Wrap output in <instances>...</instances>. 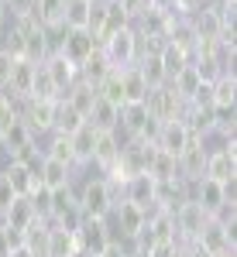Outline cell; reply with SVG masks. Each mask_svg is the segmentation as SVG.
Returning a JSON list of instances; mask_svg holds the SVG:
<instances>
[{
  "label": "cell",
  "mask_w": 237,
  "mask_h": 257,
  "mask_svg": "<svg viewBox=\"0 0 237 257\" xmlns=\"http://www.w3.org/2000/svg\"><path fill=\"white\" fill-rule=\"evenodd\" d=\"M76 202L86 219H107L117 206V196H114V185L107 178H86L76 189Z\"/></svg>",
  "instance_id": "1"
},
{
  "label": "cell",
  "mask_w": 237,
  "mask_h": 257,
  "mask_svg": "<svg viewBox=\"0 0 237 257\" xmlns=\"http://www.w3.org/2000/svg\"><path fill=\"white\" fill-rule=\"evenodd\" d=\"M100 52L107 55V62L114 65V69H127V65H138L141 59V41H138V31L127 24V28H120L117 35H110V38L100 45Z\"/></svg>",
  "instance_id": "2"
},
{
  "label": "cell",
  "mask_w": 237,
  "mask_h": 257,
  "mask_svg": "<svg viewBox=\"0 0 237 257\" xmlns=\"http://www.w3.org/2000/svg\"><path fill=\"white\" fill-rule=\"evenodd\" d=\"M55 110H59V99H21V110L18 117L28 123V131L41 138V134H52L55 127Z\"/></svg>",
  "instance_id": "3"
},
{
  "label": "cell",
  "mask_w": 237,
  "mask_h": 257,
  "mask_svg": "<svg viewBox=\"0 0 237 257\" xmlns=\"http://www.w3.org/2000/svg\"><path fill=\"white\" fill-rule=\"evenodd\" d=\"M144 110H148V117L158 120V123H169V120H182V110H186V103L176 96V89L165 82V86H158V89H148V96H144Z\"/></svg>",
  "instance_id": "4"
},
{
  "label": "cell",
  "mask_w": 237,
  "mask_h": 257,
  "mask_svg": "<svg viewBox=\"0 0 237 257\" xmlns=\"http://www.w3.org/2000/svg\"><path fill=\"white\" fill-rule=\"evenodd\" d=\"M172 219H176V233L182 243H193L199 237V230L210 223V213L199 206L196 199H186V202H179L176 209H172Z\"/></svg>",
  "instance_id": "5"
},
{
  "label": "cell",
  "mask_w": 237,
  "mask_h": 257,
  "mask_svg": "<svg viewBox=\"0 0 237 257\" xmlns=\"http://www.w3.org/2000/svg\"><path fill=\"white\" fill-rule=\"evenodd\" d=\"M203 178H213L220 185L237 178V144L234 141H223L220 148H210V155H206V175Z\"/></svg>",
  "instance_id": "6"
},
{
  "label": "cell",
  "mask_w": 237,
  "mask_h": 257,
  "mask_svg": "<svg viewBox=\"0 0 237 257\" xmlns=\"http://www.w3.org/2000/svg\"><path fill=\"white\" fill-rule=\"evenodd\" d=\"M206 155H210V148H206V141H199V138H193L189 144H186V151L176 158V165H179V178L182 182H199V178L206 175Z\"/></svg>",
  "instance_id": "7"
},
{
  "label": "cell",
  "mask_w": 237,
  "mask_h": 257,
  "mask_svg": "<svg viewBox=\"0 0 237 257\" xmlns=\"http://www.w3.org/2000/svg\"><path fill=\"white\" fill-rule=\"evenodd\" d=\"M76 240H79L83 257H100V254H103V247L114 240V233H110V223H107V219H83Z\"/></svg>",
  "instance_id": "8"
},
{
  "label": "cell",
  "mask_w": 237,
  "mask_h": 257,
  "mask_svg": "<svg viewBox=\"0 0 237 257\" xmlns=\"http://www.w3.org/2000/svg\"><path fill=\"white\" fill-rule=\"evenodd\" d=\"M97 48H100V41L93 38L86 28H65V38H62V45H59V52L72 62V65H83Z\"/></svg>",
  "instance_id": "9"
},
{
  "label": "cell",
  "mask_w": 237,
  "mask_h": 257,
  "mask_svg": "<svg viewBox=\"0 0 237 257\" xmlns=\"http://www.w3.org/2000/svg\"><path fill=\"white\" fill-rule=\"evenodd\" d=\"M189 141H193L189 127H186L182 120H169V123H162V127H158L155 148H158V151H165V155H172V158H179V155L186 151V144H189Z\"/></svg>",
  "instance_id": "10"
},
{
  "label": "cell",
  "mask_w": 237,
  "mask_h": 257,
  "mask_svg": "<svg viewBox=\"0 0 237 257\" xmlns=\"http://www.w3.org/2000/svg\"><path fill=\"white\" fill-rule=\"evenodd\" d=\"M196 247H203L206 254H220V250H227V247H234V226H220L217 219H210L203 230H199V237L193 240Z\"/></svg>",
  "instance_id": "11"
},
{
  "label": "cell",
  "mask_w": 237,
  "mask_h": 257,
  "mask_svg": "<svg viewBox=\"0 0 237 257\" xmlns=\"http://www.w3.org/2000/svg\"><path fill=\"white\" fill-rule=\"evenodd\" d=\"M35 69H38V62H31V59H14L11 82H7V89H4V93H11L14 99H28V96H31V82H35Z\"/></svg>",
  "instance_id": "12"
},
{
  "label": "cell",
  "mask_w": 237,
  "mask_h": 257,
  "mask_svg": "<svg viewBox=\"0 0 237 257\" xmlns=\"http://www.w3.org/2000/svg\"><path fill=\"white\" fill-rule=\"evenodd\" d=\"M72 165H65V161H59V158H41V165H38V178H41V185L45 189H65V185H72Z\"/></svg>",
  "instance_id": "13"
},
{
  "label": "cell",
  "mask_w": 237,
  "mask_h": 257,
  "mask_svg": "<svg viewBox=\"0 0 237 257\" xmlns=\"http://www.w3.org/2000/svg\"><path fill=\"white\" fill-rule=\"evenodd\" d=\"M41 65H45V72L52 76V82L59 86V93H65V89L79 79V65H72V62L65 59L62 52H52V55L41 62Z\"/></svg>",
  "instance_id": "14"
},
{
  "label": "cell",
  "mask_w": 237,
  "mask_h": 257,
  "mask_svg": "<svg viewBox=\"0 0 237 257\" xmlns=\"http://www.w3.org/2000/svg\"><path fill=\"white\" fill-rule=\"evenodd\" d=\"M0 223L4 226H11V230H31L35 223H38V216H35V209H31V202H28V196H18L4 213H0Z\"/></svg>",
  "instance_id": "15"
},
{
  "label": "cell",
  "mask_w": 237,
  "mask_h": 257,
  "mask_svg": "<svg viewBox=\"0 0 237 257\" xmlns=\"http://www.w3.org/2000/svg\"><path fill=\"white\" fill-rule=\"evenodd\" d=\"M97 99H100L97 96V86H90V82H83V79H76L65 93H62V103H69L83 120L90 117V110L97 106Z\"/></svg>",
  "instance_id": "16"
},
{
  "label": "cell",
  "mask_w": 237,
  "mask_h": 257,
  "mask_svg": "<svg viewBox=\"0 0 237 257\" xmlns=\"http://www.w3.org/2000/svg\"><path fill=\"white\" fill-rule=\"evenodd\" d=\"M0 175L11 182V189L18 192V196H28L35 185H41V178H38V172H31L28 165H18V161H7L4 168H0Z\"/></svg>",
  "instance_id": "17"
},
{
  "label": "cell",
  "mask_w": 237,
  "mask_h": 257,
  "mask_svg": "<svg viewBox=\"0 0 237 257\" xmlns=\"http://www.w3.org/2000/svg\"><path fill=\"white\" fill-rule=\"evenodd\" d=\"M193 199H196L199 206L213 216L220 206L227 202V196H223V185L220 182H213V178H199V182H193Z\"/></svg>",
  "instance_id": "18"
},
{
  "label": "cell",
  "mask_w": 237,
  "mask_h": 257,
  "mask_svg": "<svg viewBox=\"0 0 237 257\" xmlns=\"http://www.w3.org/2000/svg\"><path fill=\"white\" fill-rule=\"evenodd\" d=\"M69 144H72V158H76V168H86L93 161V148H97V131L90 123H83L76 134H69Z\"/></svg>",
  "instance_id": "19"
},
{
  "label": "cell",
  "mask_w": 237,
  "mask_h": 257,
  "mask_svg": "<svg viewBox=\"0 0 237 257\" xmlns=\"http://www.w3.org/2000/svg\"><path fill=\"white\" fill-rule=\"evenodd\" d=\"M117 117H120V106L107 103V99H97V106L90 110L86 123H90L93 131H100V134H107V131H114V134H117Z\"/></svg>",
  "instance_id": "20"
},
{
  "label": "cell",
  "mask_w": 237,
  "mask_h": 257,
  "mask_svg": "<svg viewBox=\"0 0 237 257\" xmlns=\"http://www.w3.org/2000/svg\"><path fill=\"white\" fill-rule=\"evenodd\" d=\"M120 86H124V103H144V96H148V82L138 72V65L120 69Z\"/></svg>",
  "instance_id": "21"
},
{
  "label": "cell",
  "mask_w": 237,
  "mask_h": 257,
  "mask_svg": "<svg viewBox=\"0 0 237 257\" xmlns=\"http://www.w3.org/2000/svg\"><path fill=\"white\" fill-rule=\"evenodd\" d=\"M158 62H162V72H165V79L172 82L179 72L186 69V65H193V55H186L182 48H176V45H169V41H165V48L158 52Z\"/></svg>",
  "instance_id": "22"
},
{
  "label": "cell",
  "mask_w": 237,
  "mask_h": 257,
  "mask_svg": "<svg viewBox=\"0 0 237 257\" xmlns=\"http://www.w3.org/2000/svg\"><path fill=\"white\" fill-rule=\"evenodd\" d=\"M110 69H114V65H110V62H107V55H103V52L97 48V52H93L90 59L79 65V79H83V82H90V86H97V82L103 79V76H107Z\"/></svg>",
  "instance_id": "23"
},
{
  "label": "cell",
  "mask_w": 237,
  "mask_h": 257,
  "mask_svg": "<svg viewBox=\"0 0 237 257\" xmlns=\"http://www.w3.org/2000/svg\"><path fill=\"white\" fill-rule=\"evenodd\" d=\"M90 11H93V0H65L62 24L65 28H86L90 24Z\"/></svg>",
  "instance_id": "24"
},
{
  "label": "cell",
  "mask_w": 237,
  "mask_h": 257,
  "mask_svg": "<svg viewBox=\"0 0 237 257\" xmlns=\"http://www.w3.org/2000/svg\"><path fill=\"white\" fill-rule=\"evenodd\" d=\"M199 82H203L199 69H196V65H186V69H182V72H179V76L169 82V86L176 89V96L182 99V103H189V96H193V93L199 89Z\"/></svg>",
  "instance_id": "25"
},
{
  "label": "cell",
  "mask_w": 237,
  "mask_h": 257,
  "mask_svg": "<svg viewBox=\"0 0 237 257\" xmlns=\"http://www.w3.org/2000/svg\"><path fill=\"white\" fill-rule=\"evenodd\" d=\"M148 175L155 178V182H169V178H179V165H176V158L155 148V155H151V161H148Z\"/></svg>",
  "instance_id": "26"
},
{
  "label": "cell",
  "mask_w": 237,
  "mask_h": 257,
  "mask_svg": "<svg viewBox=\"0 0 237 257\" xmlns=\"http://www.w3.org/2000/svg\"><path fill=\"white\" fill-rule=\"evenodd\" d=\"M83 123H86V120L79 117V113L72 110V106H69V103H62V99H59V110H55V127H52V134H62V138H69V134H76Z\"/></svg>",
  "instance_id": "27"
},
{
  "label": "cell",
  "mask_w": 237,
  "mask_h": 257,
  "mask_svg": "<svg viewBox=\"0 0 237 257\" xmlns=\"http://www.w3.org/2000/svg\"><path fill=\"white\" fill-rule=\"evenodd\" d=\"M234 96H237V76L220 72L213 79V106H234Z\"/></svg>",
  "instance_id": "28"
},
{
  "label": "cell",
  "mask_w": 237,
  "mask_h": 257,
  "mask_svg": "<svg viewBox=\"0 0 237 257\" xmlns=\"http://www.w3.org/2000/svg\"><path fill=\"white\" fill-rule=\"evenodd\" d=\"M62 7L65 0H35V18L41 24H62Z\"/></svg>",
  "instance_id": "29"
},
{
  "label": "cell",
  "mask_w": 237,
  "mask_h": 257,
  "mask_svg": "<svg viewBox=\"0 0 237 257\" xmlns=\"http://www.w3.org/2000/svg\"><path fill=\"white\" fill-rule=\"evenodd\" d=\"M45 155H48V158H59V161H65V165H72V168H76V158H72V144H69V138H62V134H52L48 148H45Z\"/></svg>",
  "instance_id": "30"
},
{
  "label": "cell",
  "mask_w": 237,
  "mask_h": 257,
  "mask_svg": "<svg viewBox=\"0 0 237 257\" xmlns=\"http://www.w3.org/2000/svg\"><path fill=\"white\" fill-rule=\"evenodd\" d=\"M206 4H210V0H172V4H169V11L179 14V18H193V14L203 11Z\"/></svg>",
  "instance_id": "31"
},
{
  "label": "cell",
  "mask_w": 237,
  "mask_h": 257,
  "mask_svg": "<svg viewBox=\"0 0 237 257\" xmlns=\"http://www.w3.org/2000/svg\"><path fill=\"white\" fill-rule=\"evenodd\" d=\"M4 7H7V18L11 21L35 14V0H4Z\"/></svg>",
  "instance_id": "32"
},
{
  "label": "cell",
  "mask_w": 237,
  "mask_h": 257,
  "mask_svg": "<svg viewBox=\"0 0 237 257\" xmlns=\"http://www.w3.org/2000/svg\"><path fill=\"white\" fill-rule=\"evenodd\" d=\"M114 4H117L120 11H124V14H127V21L141 18V14H144V11H148V7H151V0H114Z\"/></svg>",
  "instance_id": "33"
},
{
  "label": "cell",
  "mask_w": 237,
  "mask_h": 257,
  "mask_svg": "<svg viewBox=\"0 0 237 257\" xmlns=\"http://www.w3.org/2000/svg\"><path fill=\"white\" fill-rule=\"evenodd\" d=\"M11 69H14V55L0 48V93H4V89H7V82H11Z\"/></svg>",
  "instance_id": "34"
},
{
  "label": "cell",
  "mask_w": 237,
  "mask_h": 257,
  "mask_svg": "<svg viewBox=\"0 0 237 257\" xmlns=\"http://www.w3.org/2000/svg\"><path fill=\"white\" fill-rule=\"evenodd\" d=\"M100 257H131V243H124V240H110L107 247H103V254Z\"/></svg>",
  "instance_id": "35"
},
{
  "label": "cell",
  "mask_w": 237,
  "mask_h": 257,
  "mask_svg": "<svg viewBox=\"0 0 237 257\" xmlns=\"http://www.w3.org/2000/svg\"><path fill=\"white\" fill-rule=\"evenodd\" d=\"M14 199H18V192L11 189V182H7V178L0 175V213H4V209H7V206H11Z\"/></svg>",
  "instance_id": "36"
},
{
  "label": "cell",
  "mask_w": 237,
  "mask_h": 257,
  "mask_svg": "<svg viewBox=\"0 0 237 257\" xmlns=\"http://www.w3.org/2000/svg\"><path fill=\"white\" fill-rule=\"evenodd\" d=\"M11 257H35V254H31V250L21 243V247H14V250H11Z\"/></svg>",
  "instance_id": "37"
},
{
  "label": "cell",
  "mask_w": 237,
  "mask_h": 257,
  "mask_svg": "<svg viewBox=\"0 0 237 257\" xmlns=\"http://www.w3.org/2000/svg\"><path fill=\"white\" fill-rule=\"evenodd\" d=\"M7 21H11V18H7V7H4V0H0V31L7 28Z\"/></svg>",
  "instance_id": "38"
},
{
  "label": "cell",
  "mask_w": 237,
  "mask_h": 257,
  "mask_svg": "<svg viewBox=\"0 0 237 257\" xmlns=\"http://www.w3.org/2000/svg\"><path fill=\"white\" fill-rule=\"evenodd\" d=\"M217 257H237V247H227V250H220Z\"/></svg>",
  "instance_id": "39"
},
{
  "label": "cell",
  "mask_w": 237,
  "mask_h": 257,
  "mask_svg": "<svg viewBox=\"0 0 237 257\" xmlns=\"http://www.w3.org/2000/svg\"><path fill=\"white\" fill-rule=\"evenodd\" d=\"M151 4H158V7H169V4H172V0H151Z\"/></svg>",
  "instance_id": "40"
}]
</instances>
